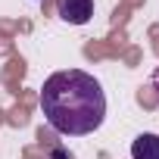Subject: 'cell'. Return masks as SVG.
<instances>
[{"label": "cell", "instance_id": "cell-4", "mask_svg": "<svg viewBox=\"0 0 159 159\" xmlns=\"http://www.w3.org/2000/svg\"><path fill=\"white\" fill-rule=\"evenodd\" d=\"M53 159H72V156H66L62 150H53Z\"/></svg>", "mask_w": 159, "mask_h": 159}, {"label": "cell", "instance_id": "cell-5", "mask_svg": "<svg viewBox=\"0 0 159 159\" xmlns=\"http://www.w3.org/2000/svg\"><path fill=\"white\" fill-rule=\"evenodd\" d=\"M153 88H156V91H159V69H156V72H153Z\"/></svg>", "mask_w": 159, "mask_h": 159}, {"label": "cell", "instance_id": "cell-1", "mask_svg": "<svg viewBox=\"0 0 159 159\" xmlns=\"http://www.w3.org/2000/svg\"><path fill=\"white\" fill-rule=\"evenodd\" d=\"M41 112L56 134L84 137L106 119V94L94 75L81 69L53 72L41 88Z\"/></svg>", "mask_w": 159, "mask_h": 159}, {"label": "cell", "instance_id": "cell-3", "mask_svg": "<svg viewBox=\"0 0 159 159\" xmlns=\"http://www.w3.org/2000/svg\"><path fill=\"white\" fill-rule=\"evenodd\" d=\"M131 159H159V134H137L131 140Z\"/></svg>", "mask_w": 159, "mask_h": 159}, {"label": "cell", "instance_id": "cell-2", "mask_svg": "<svg viewBox=\"0 0 159 159\" xmlns=\"http://www.w3.org/2000/svg\"><path fill=\"white\" fill-rule=\"evenodd\" d=\"M94 16V0H59V19L69 25H88Z\"/></svg>", "mask_w": 159, "mask_h": 159}]
</instances>
